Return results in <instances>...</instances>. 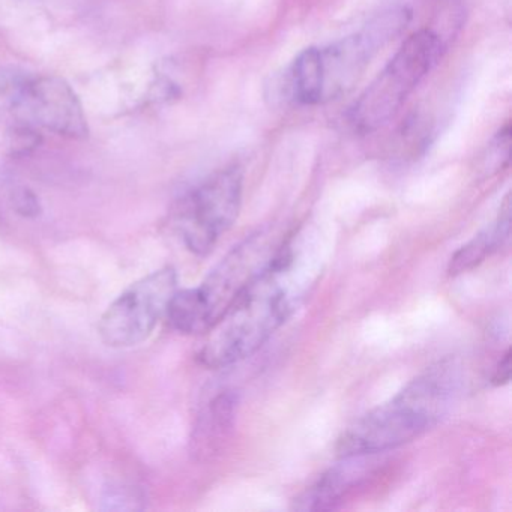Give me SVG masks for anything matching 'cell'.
I'll return each mask as SVG.
<instances>
[{
	"label": "cell",
	"instance_id": "1",
	"mask_svg": "<svg viewBox=\"0 0 512 512\" xmlns=\"http://www.w3.org/2000/svg\"><path fill=\"white\" fill-rule=\"evenodd\" d=\"M308 232H289L271 262L208 332L199 361L226 368L254 355L304 304L322 268Z\"/></svg>",
	"mask_w": 512,
	"mask_h": 512
},
{
	"label": "cell",
	"instance_id": "2",
	"mask_svg": "<svg viewBox=\"0 0 512 512\" xmlns=\"http://www.w3.org/2000/svg\"><path fill=\"white\" fill-rule=\"evenodd\" d=\"M461 386L460 362L440 359L410 380L391 400L349 425L338 437V455L382 454L418 439L451 412Z\"/></svg>",
	"mask_w": 512,
	"mask_h": 512
},
{
	"label": "cell",
	"instance_id": "3",
	"mask_svg": "<svg viewBox=\"0 0 512 512\" xmlns=\"http://www.w3.org/2000/svg\"><path fill=\"white\" fill-rule=\"evenodd\" d=\"M286 236L277 230H259L233 247L199 287L176 290L166 313L170 326L181 334H208L268 266Z\"/></svg>",
	"mask_w": 512,
	"mask_h": 512
},
{
	"label": "cell",
	"instance_id": "4",
	"mask_svg": "<svg viewBox=\"0 0 512 512\" xmlns=\"http://www.w3.org/2000/svg\"><path fill=\"white\" fill-rule=\"evenodd\" d=\"M442 53V40L430 29L410 35L353 104L350 122L355 130L373 133L388 124L424 77L439 64Z\"/></svg>",
	"mask_w": 512,
	"mask_h": 512
},
{
	"label": "cell",
	"instance_id": "5",
	"mask_svg": "<svg viewBox=\"0 0 512 512\" xmlns=\"http://www.w3.org/2000/svg\"><path fill=\"white\" fill-rule=\"evenodd\" d=\"M241 167L218 170L185 194L176 206L175 226L187 250L208 256L218 239L235 224L242 205Z\"/></svg>",
	"mask_w": 512,
	"mask_h": 512
},
{
	"label": "cell",
	"instance_id": "6",
	"mask_svg": "<svg viewBox=\"0 0 512 512\" xmlns=\"http://www.w3.org/2000/svg\"><path fill=\"white\" fill-rule=\"evenodd\" d=\"M412 20L406 7H391L368 20L361 31L319 47L323 103L352 91L374 56L400 37Z\"/></svg>",
	"mask_w": 512,
	"mask_h": 512
},
{
	"label": "cell",
	"instance_id": "7",
	"mask_svg": "<svg viewBox=\"0 0 512 512\" xmlns=\"http://www.w3.org/2000/svg\"><path fill=\"white\" fill-rule=\"evenodd\" d=\"M178 290L172 266L140 278L122 292L101 317L98 332L106 346L128 349L151 337Z\"/></svg>",
	"mask_w": 512,
	"mask_h": 512
},
{
	"label": "cell",
	"instance_id": "8",
	"mask_svg": "<svg viewBox=\"0 0 512 512\" xmlns=\"http://www.w3.org/2000/svg\"><path fill=\"white\" fill-rule=\"evenodd\" d=\"M13 106L26 121L68 137L85 139L88 121L76 92L61 77L40 76L14 88Z\"/></svg>",
	"mask_w": 512,
	"mask_h": 512
},
{
	"label": "cell",
	"instance_id": "9",
	"mask_svg": "<svg viewBox=\"0 0 512 512\" xmlns=\"http://www.w3.org/2000/svg\"><path fill=\"white\" fill-rule=\"evenodd\" d=\"M371 455L343 457V463L326 470L311 487L295 500L298 511H331L343 505L374 475Z\"/></svg>",
	"mask_w": 512,
	"mask_h": 512
},
{
	"label": "cell",
	"instance_id": "10",
	"mask_svg": "<svg viewBox=\"0 0 512 512\" xmlns=\"http://www.w3.org/2000/svg\"><path fill=\"white\" fill-rule=\"evenodd\" d=\"M509 236H511V202H509L508 196L500 208L496 223L473 236L451 257L448 268L449 275L455 277V275L472 271L476 266L481 265L488 256L500 250L508 242Z\"/></svg>",
	"mask_w": 512,
	"mask_h": 512
},
{
	"label": "cell",
	"instance_id": "11",
	"mask_svg": "<svg viewBox=\"0 0 512 512\" xmlns=\"http://www.w3.org/2000/svg\"><path fill=\"white\" fill-rule=\"evenodd\" d=\"M236 407L238 397L230 391L221 392L209 403L196 428L199 452L211 454L223 446L235 427Z\"/></svg>",
	"mask_w": 512,
	"mask_h": 512
},
{
	"label": "cell",
	"instance_id": "12",
	"mask_svg": "<svg viewBox=\"0 0 512 512\" xmlns=\"http://www.w3.org/2000/svg\"><path fill=\"white\" fill-rule=\"evenodd\" d=\"M103 502L106 509H136V503L142 502V497L139 499V494L128 488H109Z\"/></svg>",
	"mask_w": 512,
	"mask_h": 512
},
{
	"label": "cell",
	"instance_id": "13",
	"mask_svg": "<svg viewBox=\"0 0 512 512\" xmlns=\"http://www.w3.org/2000/svg\"><path fill=\"white\" fill-rule=\"evenodd\" d=\"M13 205L17 214L25 218H35L41 214L40 199L29 188L22 187L14 191Z\"/></svg>",
	"mask_w": 512,
	"mask_h": 512
},
{
	"label": "cell",
	"instance_id": "14",
	"mask_svg": "<svg viewBox=\"0 0 512 512\" xmlns=\"http://www.w3.org/2000/svg\"><path fill=\"white\" fill-rule=\"evenodd\" d=\"M511 379V349H506L500 358L499 364L496 365L491 383L494 386H503Z\"/></svg>",
	"mask_w": 512,
	"mask_h": 512
}]
</instances>
